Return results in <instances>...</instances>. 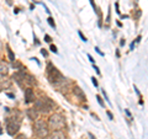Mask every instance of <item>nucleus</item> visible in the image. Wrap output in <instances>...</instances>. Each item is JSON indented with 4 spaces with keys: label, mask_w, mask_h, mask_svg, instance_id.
Returning <instances> with one entry per match:
<instances>
[{
    "label": "nucleus",
    "mask_w": 148,
    "mask_h": 139,
    "mask_svg": "<svg viewBox=\"0 0 148 139\" xmlns=\"http://www.w3.org/2000/svg\"><path fill=\"white\" fill-rule=\"evenodd\" d=\"M53 107H54V104L48 99V97H42V99H38V100L35 101V108L37 111L43 112V113L49 112Z\"/></svg>",
    "instance_id": "nucleus-1"
},
{
    "label": "nucleus",
    "mask_w": 148,
    "mask_h": 139,
    "mask_svg": "<svg viewBox=\"0 0 148 139\" xmlns=\"http://www.w3.org/2000/svg\"><path fill=\"white\" fill-rule=\"evenodd\" d=\"M48 126H49V128H52L53 131H61V129L64 128V126H66V122H64V118L61 114L54 113L48 119Z\"/></svg>",
    "instance_id": "nucleus-2"
},
{
    "label": "nucleus",
    "mask_w": 148,
    "mask_h": 139,
    "mask_svg": "<svg viewBox=\"0 0 148 139\" xmlns=\"http://www.w3.org/2000/svg\"><path fill=\"white\" fill-rule=\"evenodd\" d=\"M34 133L38 138H46L48 136V128H47V124L45 123V121L36 119L34 124Z\"/></svg>",
    "instance_id": "nucleus-3"
},
{
    "label": "nucleus",
    "mask_w": 148,
    "mask_h": 139,
    "mask_svg": "<svg viewBox=\"0 0 148 139\" xmlns=\"http://www.w3.org/2000/svg\"><path fill=\"white\" fill-rule=\"evenodd\" d=\"M20 118L9 117L6 119V132L10 136H15V133H17L18 129H20Z\"/></svg>",
    "instance_id": "nucleus-4"
},
{
    "label": "nucleus",
    "mask_w": 148,
    "mask_h": 139,
    "mask_svg": "<svg viewBox=\"0 0 148 139\" xmlns=\"http://www.w3.org/2000/svg\"><path fill=\"white\" fill-rule=\"evenodd\" d=\"M48 74H49V81L54 85H58L59 82L64 81V76L54 67H52V64H48Z\"/></svg>",
    "instance_id": "nucleus-5"
},
{
    "label": "nucleus",
    "mask_w": 148,
    "mask_h": 139,
    "mask_svg": "<svg viewBox=\"0 0 148 139\" xmlns=\"http://www.w3.org/2000/svg\"><path fill=\"white\" fill-rule=\"evenodd\" d=\"M25 101L27 104L32 102V101H35V95H34V90L31 89V87H27V89L25 90Z\"/></svg>",
    "instance_id": "nucleus-6"
},
{
    "label": "nucleus",
    "mask_w": 148,
    "mask_h": 139,
    "mask_svg": "<svg viewBox=\"0 0 148 139\" xmlns=\"http://www.w3.org/2000/svg\"><path fill=\"white\" fill-rule=\"evenodd\" d=\"M26 114H27V117H29L30 119H32V121H36V119L38 118V111H37L35 107L27 110L26 111Z\"/></svg>",
    "instance_id": "nucleus-7"
},
{
    "label": "nucleus",
    "mask_w": 148,
    "mask_h": 139,
    "mask_svg": "<svg viewBox=\"0 0 148 139\" xmlns=\"http://www.w3.org/2000/svg\"><path fill=\"white\" fill-rule=\"evenodd\" d=\"M12 79L15 80L18 85H22V81H25V74L24 73H16L12 75Z\"/></svg>",
    "instance_id": "nucleus-8"
},
{
    "label": "nucleus",
    "mask_w": 148,
    "mask_h": 139,
    "mask_svg": "<svg viewBox=\"0 0 148 139\" xmlns=\"http://www.w3.org/2000/svg\"><path fill=\"white\" fill-rule=\"evenodd\" d=\"M73 92H74V95H75L77 97H79L80 100H84V99H85L84 91H83L79 86H74V87H73Z\"/></svg>",
    "instance_id": "nucleus-9"
},
{
    "label": "nucleus",
    "mask_w": 148,
    "mask_h": 139,
    "mask_svg": "<svg viewBox=\"0 0 148 139\" xmlns=\"http://www.w3.org/2000/svg\"><path fill=\"white\" fill-rule=\"evenodd\" d=\"M8 72H9V69H8V65H6L5 63L0 62V79H3L4 76H6Z\"/></svg>",
    "instance_id": "nucleus-10"
},
{
    "label": "nucleus",
    "mask_w": 148,
    "mask_h": 139,
    "mask_svg": "<svg viewBox=\"0 0 148 139\" xmlns=\"http://www.w3.org/2000/svg\"><path fill=\"white\" fill-rule=\"evenodd\" d=\"M51 139H66V136H64V133L62 131H54Z\"/></svg>",
    "instance_id": "nucleus-11"
},
{
    "label": "nucleus",
    "mask_w": 148,
    "mask_h": 139,
    "mask_svg": "<svg viewBox=\"0 0 148 139\" xmlns=\"http://www.w3.org/2000/svg\"><path fill=\"white\" fill-rule=\"evenodd\" d=\"M6 50H8V55H9V59H10L11 62H14V61H15V54L12 53V50L10 49V47H9V46H6Z\"/></svg>",
    "instance_id": "nucleus-12"
},
{
    "label": "nucleus",
    "mask_w": 148,
    "mask_h": 139,
    "mask_svg": "<svg viewBox=\"0 0 148 139\" xmlns=\"http://www.w3.org/2000/svg\"><path fill=\"white\" fill-rule=\"evenodd\" d=\"M47 21H48V24H49L51 27L56 29V24H54V21H53V18H52V17H48V18H47Z\"/></svg>",
    "instance_id": "nucleus-13"
},
{
    "label": "nucleus",
    "mask_w": 148,
    "mask_h": 139,
    "mask_svg": "<svg viewBox=\"0 0 148 139\" xmlns=\"http://www.w3.org/2000/svg\"><path fill=\"white\" fill-rule=\"evenodd\" d=\"M96 99H98V102L104 107V102H103V100H101V97H100V96H96Z\"/></svg>",
    "instance_id": "nucleus-14"
},
{
    "label": "nucleus",
    "mask_w": 148,
    "mask_h": 139,
    "mask_svg": "<svg viewBox=\"0 0 148 139\" xmlns=\"http://www.w3.org/2000/svg\"><path fill=\"white\" fill-rule=\"evenodd\" d=\"M15 139H27V138H26L25 134H20V136H17Z\"/></svg>",
    "instance_id": "nucleus-15"
},
{
    "label": "nucleus",
    "mask_w": 148,
    "mask_h": 139,
    "mask_svg": "<svg viewBox=\"0 0 148 139\" xmlns=\"http://www.w3.org/2000/svg\"><path fill=\"white\" fill-rule=\"evenodd\" d=\"M45 41H46V42H51L52 40H51V37H49L48 35H46V36H45Z\"/></svg>",
    "instance_id": "nucleus-16"
},
{
    "label": "nucleus",
    "mask_w": 148,
    "mask_h": 139,
    "mask_svg": "<svg viewBox=\"0 0 148 139\" xmlns=\"http://www.w3.org/2000/svg\"><path fill=\"white\" fill-rule=\"evenodd\" d=\"M51 50L54 53H57V48H56V46H51Z\"/></svg>",
    "instance_id": "nucleus-17"
},
{
    "label": "nucleus",
    "mask_w": 148,
    "mask_h": 139,
    "mask_svg": "<svg viewBox=\"0 0 148 139\" xmlns=\"http://www.w3.org/2000/svg\"><path fill=\"white\" fill-rule=\"evenodd\" d=\"M79 36H80V38H82L83 41H84V42H86V38H85L84 36H83V33H82V32H79Z\"/></svg>",
    "instance_id": "nucleus-18"
},
{
    "label": "nucleus",
    "mask_w": 148,
    "mask_h": 139,
    "mask_svg": "<svg viewBox=\"0 0 148 139\" xmlns=\"http://www.w3.org/2000/svg\"><path fill=\"white\" fill-rule=\"evenodd\" d=\"M92 79V84H94L95 86H98V81H96V79L95 78H91Z\"/></svg>",
    "instance_id": "nucleus-19"
},
{
    "label": "nucleus",
    "mask_w": 148,
    "mask_h": 139,
    "mask_svg": "<svg viewBox=\"0 0 148 139\" xmlns=\"http://www.w3.org/2000/svg\"><path fill=\"white\" fill-rule=\"evenodd\" d=\"M108 116H109L110 119H114V116H112V113H111V112H108Z\"/></svg>",
    "instance_id": "nucleus-20"
},
{
    "label": "nucleus",
    "mask_w": 148,
    "mask_h": 139,
    "mask_svg": "<svg viewBox=\"0 0 148 139\" xmlns=\"http://www.w3.org/2000/svg\"><path fill=\"white\" fill-rule=\"evenodd\" d=\"M88 58H89V59H90V62H91V63H94V59H92V57H91V55H90V54H89V55H88Z\"/></svg>",
    "instance_id": "nucleus-21"
},
{
    "label": "nucleus",
    "mask_w": 148,
    "mask_h": 139,
    "mask_svg": "<svg viewBox=\"0 0 148 139\" xmlns=\"http://www.w3.org/2000/svg\"><path fill=\"white\" fill-rule=\"evenodd\" d=\"M41 53H42V54L45 55V57H46V55H47V52H46V50H45V49H42V50H41Z\"/></svg>",
    "instance_id": "nucleus-22"
},
{
    "label": "nucleus",
    "mask_w": 148,
    "mask_h": 139,
    "mask_svg": "<svg viewBox=\"0 0 148 139\" xmlns=\"http://www.w3.org/2000/svg\"><path fill=\"white\" fill-rule=\"evenodd\" d=\"M89 137H90L91 139H96V138L94 137V134H92V133H89Z\"/></svg>",
    "instance_id": "nucleus-23"
},
{
    "label": "nucleus",
    "mask_w": 148,
    "mask_h": 139,
    "mask_svg": "<svg viewBox=\"0 0 148 139\" xmlns=\"http://www.w3.org/2000/svg\"><path fill=\"white\" fill-rule=\"evenodd\" d=\"M8 96H9V97H11V99H14V97H15V96H14L12 94H8Z\"/></svg>",
    "instance_id": "nucleus-24"
},
{
    "label": "nucleus",
    "mask_w": 148,
    "mask_h": 139,
    "mask_svg": "<svg viewBox=\"0 0 148 139\" xmlns=\"http://www.w3.org/2000/svg\"><path fill=\"white\" fill-rule=\"evenodd\" d=\"M0 134H3V128H1V123H0Z\"/></svg>",
    "instance_id": "nucleus-25"
},
{
    "label": "nucleus",
    "mask_w": 148,
    "mask_h": 139,
    "mask_svg": "<svg viewBox=\"0 0 148 139\" xmlns=\"http://www.w3.org/2000/svg\"><path fill=\"white\" fill-rule=\"evenodd\" d=\"M120 44H121V46H123V44H125V40H122L121 42H120Z\"/></svg>",
    "instance_id": "nucleus-26"
}]
</instances>
